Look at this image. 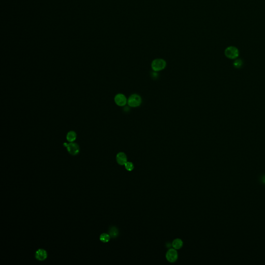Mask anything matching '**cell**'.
<instances>
[{
    "mask_svg": "<svg viewBox=\"0 0 265 265\" xmlns=\"http://www.w3.org/2000/svg\"><path fill=\"white\" fill-rule=\"evenodd\" d=\"M76 133L74 131L69 132L66 135L67 140L70 143H72L73 141H74L76 140Z\"/></svg>",
    "mask_w": 265,
    "mask_h": 265,
    "instance_id": "9c48e42d",
    "label": "cell"
},
{
    "mask_svg": "<svg viewBox=\"0 0 265 265\" xmlns=\"http://www.w3.org/2000/svg\"><path fill=\"white\" fill-rule=\"evenodd\" d=\"M64 146H65L67 148L69 153L72 155H76L78 154L79 152V147L78 144L76 143H64Z\"/></svg>",
    "mask_w": 265,
    "mask_h": 265,
    "instance_id": "277c9868",
    "label": "cell"
},
{
    "mask_svg": "<svg viewBox=\"0 0 265 265\" xmlns=\"http://www.w3.org/2000/svg\"><path fill=\"white\" fill-rule=\"evenodd\" d=\"M119 234V232L117 228L115 227H112L110 228L109 232V235L110 237L112 238H116L118 236Z\"/></svg>",
    "mask_w": 265,
    "mask_h": 265,
    "instance_id": "8fae6325",
    "label": "cell"
},
{
    "mask_svg": "<svg viewBox=\"0 0 265 265\" xmlns=\"http://www.w3.org/2000/svg\"><path fill=\"white\" fill-rule=\"evenodd\" d=\"M166 66L165 60L162 59H156L151 63V68L155 72L163 70Z\"/></svg>",
    "mask_w": 265,
    "mask_h": 265,
    "instance_id": "6da1fadb",
    "label": "cell"
},
{
    "mask_svg": "<svg viewBox=\"0 0 265 265\" xmlns=\"http://www.w3.org/2000/svg\"><path fill=\"white\" fill-rule=\"evenodd\" d=\"M225 54L230 59H235L238 57L239 56V51L237 48L230 46L228 47L225 50Z\"/></svg>",
    "mask_w": 265,
    "mask_h": 265,
    "instance_id": "3957f363",
    "label": "cell"
},
{
    "mask_svg": "<svg viewBox=\"0 0 265 265\" xmlns=\"http://www.w3.org/2000/svg\"><path fill=\"white\" fill-rule=\"evenodd\" d=\"M117 161L120 165H124L127 161L126 154L124 152H119L116 156Z\"/></svg>",
    "mask_w": 265,
    "mask_h": 265,
    "instance_id": "ba28073f",
    "label": "cell"
},
{
    "mask_svg": "<svg viewBox=\"0 0 265 265\" xmlns=\"http://www.w3.org/2000/svg\"><path fill=\"white\" fill-rule=\"evenodd\" d=\"M243 63L241 60H237L234 62V65L235 67L237 68H239L241 67Z\"/></svg>",
    "mask_w": 265,
    "mask_h": 265,
    "instance_id": "5bb4252c",
    "label": "cell"
},
{
    "mask_svg": "<svg viewBox=\"0 0 265 265\" xmlns=\"http://www.w3.org/2000/svg\"><path fill=\"white\" fill-rule=\"evenodd\" d=\"M124 166H125V167L126 168V169L128 171H132L134 168V164L130 161H127Z\"/></svg>",
    "mask_w": 265,
    "mask_h": 265,
    "instance_id": "4fadbf2b",
    "label": "cell"
},
{
    "mask_svg": "<svg viewBox=\"0 0 265 265\" xmlns=\"http://www.w3.org/2000/svg\"><path fill=\"white\" fill-rule=\"evenodd\" d=\"M142 103V98L137 94H132L127 99V104L130 107L136 108L140 106Z\"/></svg>",
    "mask_w": 265,
    "mask_h": 265,
    "instance_id": "7a4b0ae2",
    "label": "cell"
},
{
    "mask_svg": "<svg viewBox=\"0 0 265 265\" xmlns=\"http://www.w3.org/2000/svg\"><path fill=\"white\" fill-rule=\"evenodd\" d=\"M178 253L175 248H170L166 255L167 260L170 263L175 262L178 259Z\"/></svg>",
    "mask_w": 265,
    "mask_h": 265,
    "instance_id": "5b68a950",
    "label": "cell"
},
{
    "mask_svg": "<svg viewBox=\"0 0 265 265\" xmlns=\"http://www.w3.org/2000/svg\"><path fill=\"white\" fill-rule=\"evenodd\" d=\"M110 236L109 234H106V233H103L101 234L99 237V240L101 241V242L104 243H106V242H109V241L110 239Z\"/></svg>",
    "mask_w": 265,
    "mask_h": 265,
    "instance_id": "7c38bea8",
    "label": "cell"
},
{
    "mask_svg": "<svg viewBox=\"0 0 265 265\" xmlns=\"http://www.w3.org/2000/svg\"><path fill=\"white\" fill-rule=\"evenodd\" d=\"M35 257L38 261H43L47 257V251L43 249H39L36 252Z\"/></svg>",
    "mask_w": 265,
    "mask_h": 265,
    "instance_id": "52a82bcc",
    "label": "cell"
},
{
    "mask_svg": "<svg viewBox=\"0 0 265 265\" xmlns=\"http://www.w3.org/2000/svg\"><path fill=\"white\" fill-rule=\"evenodd\" d=\"M172 245L173 246L174 248H175L176 250H178L182 248L183 246V242L182 240L180 239H176L175 240H174V241L172 242Z\"/></svg>",
    "mask_w": 265,
    "mask_h": 265,
    "instance_id": "30bf717a",
    "label": "cell"
},
{
    "mask_svg": "<svg viewBox=\"0 0 265 265\" xmlns=\"http://www.w3.org/2000/svg\"><path fill=\"white\" fill-rule=\"evenodd\" d=\"M115 103L120 107H123L127 104V99L126 96L121 93L118 94L114 97Z\"/></svg>",
    "mask_w": 265,
    "mask_h": 265,
    "instance_id": "8992f818",
    "label": "cell"
}]
</instances>
